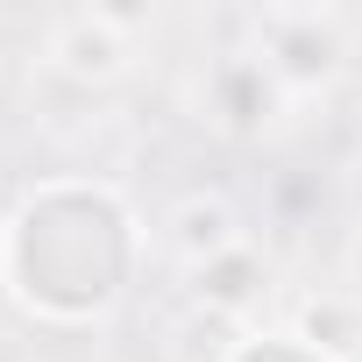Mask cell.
I'll return each instance as SVG.
<instances>
[{
	"label": "cell",
	"mask_w": 362,
	"mask_h": 362,
	"mask_svg": "<svg viewBox=\"0 0 362 362\" xmlns=\"http://www.w3.org/2000/svg\"><path fill=\"white\" fill-rule=\"evenodd\" d=\"M242 277H263V270H256L249 256H235V249H228L214 270H199V291H206V298H221V305H242V298H249V284H242Z\"/></svg>",
	"instance_id": "6da1fadb"
},
{
	"label": "cell",
	"mask_w": 362,
	"mask_h": 362,
	"mask_svg": "<svg viewBox=\"0 0 362 362\" xmlns=\"http://www.w3.org/2000/svg\"><path fill=\"white\" fill-rule=\"evenodd\" d=\"M177 242H185V249H206V256H228V206H185Z\"/></svg>",
	"instance_id": "7a4b0ae2"
}]
</instances>
